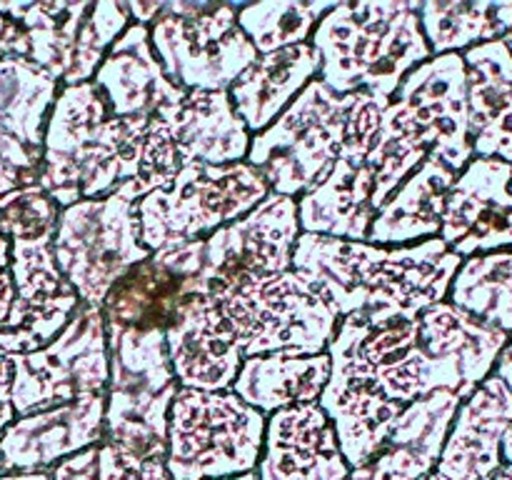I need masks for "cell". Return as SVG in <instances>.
<instances>
[{
  "mask_svg": "<svg viewBox=\"0 0 512 480\" xmlns=\"http://www.w3.org/2000/svg\"><path fill=\"white\" fill-rule=\"evenodd\" d=\"M510 335L450 300L415 320L370 325L358 315L338 320L328 345L330 378L368 385L393 403L410 405L450 390L470 398L490 378Z\"/></svg>",
  "mask_w": 512,
  "mask_h": 480,
  "instance_id": "obj_1",
  "label": "cell"
},
{
  "mask_svg": "<svg viewBox=\"0 0 512 480\" xmlns=\"http://www.w3.org/2000/svg\"><path fill=\"white\" fill-rule=\"evenodd\" d=\"M180 168L183 160L158 115L118 118L93 80L60 85L38 178L60 208L108 195L138 203L170 185Z\"/></svg>",
  "mask_w": 512,
  "mask_h": 480,
  "instance_id": "obj_2",
  "label": "cell"
},
{
  "mask_svg": "<svg viewBox=\"0 0 512 480\" xmlns=\"http://www.w3.org/2000/svg\"><path fill=\"white\" fill-rule=\"evenodd\" d=\"M463 258L440 238L415 245H373L300 233L293 270L330 305L338 320L358 315L370 325L415 320L448 300Z\"/></svg>",
  "mask_w": 512,
  "mask_h": 480,
  "instance_id": "obj_3",
  "label": "cell"
},
{
  "mask_svg": "<svg viewBox=\"0 0 512 480\" xmlns=\"http://www.w3.org/2000/svg\"><path fill=\"white\" fill-rule=\"evenodd\" d=\"M205 240L165 245L125 270L100 305L108 340L110 383L178 385L168 358V330L198 295Z\"/></svg>",
  "mask_w": 512,
  "mask_h": 480,
  "instance_id": "obj_4",
  "label": "cell"
},
{
  "mask_svg": "<svg viewBox=\"0 0 512 480\" xmlns=\"http://www.w3.org/2000/svg\"><path fill=\"white\" fill-rule=\"evenodd\" d=\"M418 8V0L335 3L310 35L320 83L338 95L368 93L390 103L405 75L433 58Z\"/></svg>",
  "mask_w": 512,
  "mask_h": 480,
  "instance_id": "obj_5",
  "label": "cell"
},
{
  "mask_svg": "<svg viewBox=\"0 0 512 480\" xmlns=\"http://www.w3.org/2000/svg\"><path fill=\"white\" fill-rule=\"evenodd\" d=\"M128 25L120 0H0V58L58 85L88 83Z\"/></svg>",
  "mask_w": 512,
  "mask_h": 480,
  "instance_id": "obj_6",
  "label": "cell"
},
{
  "mask_svg": "<svg viewBox=\"0 0 512 480\" xmlns=\"http://www.w3.org/2000/svg\"><path fill=\"white\" fill-rule=\"evenodd\" d=\"M210 295L243 360L275 353H328L338 328V315L293 268L238 278Z\"/></svg>",
  "mask_w": 512,
  "mask_h": 480,
  "instance_id": "obj_7",
  "label": "cell"
},
{
  "mask_svg": "<svg viewBox=\"0 0 512 480\" xmlns=\"http://www.w3.org/2000/svg\"><path fill=\"white\" fill-rule=\"evenodd\" d=\"M265 420L268 415L230 390L178 388L168 410L170 480H230L255 473Z\"/></svg>",
  "mask_w": 512,
  "mask_h": 480,
  "instance_id": "obj_8",
  "label": "cell"
},
{
  "mask_svg": "<svg viewBox=\"0 0 512 480\" xmlns=\"http://www.w3.org/2000/svg\"><path fill=\"white\" fill-rule=\"evenodd\" d=\"M268 193L265 178L248 160L183 165L170 185L135 203L140 243L155 253L165 245L205 240L215 230L245 218Z\"/></svg>",
  "mask_w": 512,
  "mask_h": 480,
  "instance_id": "obj_9",
  "label": "cell"
},
{
  "mask_svg": "<svg viewBox=\"0 0 512 480\" xmlns=\"http://www.w3.org/2000/svg\"><path fill=\"white\" fill-rule=\"evenodd\" d=\"M350 95L310 80L298 98L250 138L248 163L260 170L270 193L303 198L333 170L345 138Z\"/></svg>",
  "mask_w": 512,
  "mask_h": 480,
  "instance_id": "obj_10",
  "label": "cell"
},
{
  "mask_svg": "<svg viewBox=\"0 0 512 480\" xmlns=\"http://www.w3.org/2000/svg\"><path fill=\"white\" fill-rule=\"evenodd\" d=\"M240 5L170 0L148 25L160 65L183 90H228L258 53L238 25Z\"/></svg>",
  "mask_w": 512,
  "mask_h": 480,
  "instance_id": "obj_11",
  "label": "cell"
},
{
  "mask_svg": "<svg viewBox=\"0 0 512 480\" xmlns=\"http://www.w3.org/2000/svg\"><path fill=\"white\" fill-rule=\"evenodd\" d=\"M388 103L368 93H350L343 148L328 178L298 200L300 233L343 240H368L385 200L395 193L368 158Z\"/></svg>",
  "mask_w": 512,
  "mask_h": 480,
  "instance_id": "obj_12",
  "label": "cell"
},
{
  "mask_svg": "<svg viewBox=\"0 0 512 480\" xmlns=\"http://www.w3.org/2000/svg\"><path fill=\"white\" fill-rule=\"evenodd\" d=\"M53 255L80 303L100 308L115 280L148 258L150 250L140 243L135 203L108 195L60 210Z\"/></svg>",
  "mask_w": 512,
  "mask_h": 480,
  "instance_id": "obj_13",
  "label": "cell"
},
{
  "mask_svg": "<svg viewBox=\"0 0 512 480\" xmlns=\"http://www.w3.org/2000/svg\"><path fill=\"white\" fill-rule=\"evenodd\" d=\"M15 418L65 405L83 395H108L110 360L100 308L80 303L60 335L45 348L10 355Z\"/></svg>",
  "mask_w": 512,
  "mask_h": 480,
  "instance_id": "obj_14",
  "label": "cell"
},
{
  "mask_svg": "<svg viewBox=\"0 0 512 480\" xmlns=\"http://www.w3.org/2000/svg\"><path fill=\"white\" fill-rule=\"evenodd\" d=\"M383 120L455 173L473 160L468 140V73L463 53L433 55L410 70Z\"/></svg>",
  "mask_w": 512,
  "mask_h": 480,
  "instance_id": "obj_15",
  "label": "cell"
},
{
  "mask_svg": "<svg viewBox=\"0 0 512 480\" xmlns=\"http://www.w3.org/2000/svg\"><path fill=\"white\" fill-rule=\"evenodd\" d=\"M8 273L15 295L0 328V353H35L58 338L80 298L55 263L53 238L13 240Z\"/></svg>",
  "mask_w": 512,
  "mask_h": 480,
  "instance_id": "obj_16",
  "label": "cell"
},
{
  "mask_svg": "<svg viewBox=\"0 0 512 480\" xmlns=\"http://www.w3.org/2000/svg\"><path fill=\"white\" fill-rule=\"evenodd\" d=\"M298 238V200L268 193L245 218L205 238L203 280L215 293L238 278L285 273L293 268Z\"/></svg>",
  "mask_w": 512,
  "mask_h": 480,
  "instance_id": "obj_17",
  "label": "cell"
},
{
  "mask_svg": "<svg viewBox=\"0 0 512 480\" xmlns=\"http://www.w3.org/2000/svg\"><path fill=\"white\" fill-rule=\"evenodd\" d=\"M60 85L13 58H0V195L38 185L48 115Z\"/></svg>",
  "mask_w": 512,
  "mask_h": 480,
  "instance_id": "obj_18",
  "label": "cell"
},
{
  "mask_svg": "<svg viewBox=\"0 0 512 480\" xmlns=\"http://www.w3.org/2000/svg\"><path fill=\"white\" fill-rule=\"evenodd\" d=\"M512 165L473 158L445 198L438 238L460 258L512 250Z\"/></svg>",
  "mask_w": 512,
  "mask_h": 480,
  "instance_id": "obj_19",
  "label": "cell"
},
{
  "mask_svg": "<svg viewBox=\"0 0 512 480\" xmlns=\"http://www.w3.org/2000/svg\"><path fill=\"white\" fill-rule=\"evenodd\" d=\"M105 398L108 395H83L15 418L0 433L5 473H45L70 455L100 443L105 433Z\"/></svg>",
  "mask_w": 512,
  "mask_h": 480,
  "instance_id": "obj_20",
  "label": "cell"
},
{
  "mask_svg": "<svg viewBox=\"0 0 512 480\" xmlns=\"http://www.w3.org/2000/svg\"><path fill=\"white\" fill-rule=\"evenodd\" d=\"M335 428L318 403L290 405L265 420L255 480H348Z\"/></svg>",
  "mask_w": 512,
  "mask_h": 480,
  "instance_id": "obj_21",
  "label": "cell"
},
{
  "mask_svg": "<svg viewBox=\"0 0 512 480\" xmlns=\"http://www.w3.org/2000/svg\"><path fill=\"white\" fill-rule=\"evenodd\" d=\"M510 428L512 393L493 373L460 403L435 475L443 480H493L503 465Z\"/></svg>",
  "mask_w": 512,
  "mask_h": 480,
  "instance_id": "obj_22",
  "label": "cell"
},
{
  "mask_svg": "<svg viewBox=\"0 0 512 480\" xmlns=\"http://www.w3.org/2000/svg\"><path fill=\"white\" fill-rule=\"evenodd\" d=\"M165 343L178 388L210 393L233 388L243 355L210 293L198 295L183 310Z\"/></svg>",
  "mask_w": 512,
  "mask_h": 480,
  "instance_id": "obj_23",
  "label": "cell"
},
{
  "mask_svg": "<svg viewBox=\"0 0 512 480\" xmlns=\"http://www.w3.org/2000/svg\"><path fill=\"white\" fill-rule=\"evenodd\" d=\"M460 403L450 390L410 403L395 420L383 450L363 468L350 470L348 480H428L448 440Z\"/></svg>",
  "mask_w": 512,
  "mask_h": 480,
  "instance_id": "obj_24",
  "label": "cell"
},
{
  "mask_svg": "<svg viewBox=\"0 0 512 480\" xmlns=\"http://www.w3.org/2000/svg\"><path fill=\"white\" fill-rule=\"evenodd\" d=\"M183 165H230L248 158L250 130L235 113L228 90H185L158 110Z\"/></svg>",
  "mask_w": 512,
  "mask_h": 480,
  "instance_id": "obj_25",
  "label": "cell"
},
{
  "mask_svg": "<svg viewBox=\"0 0 512 480\" xmlns=\"http://www.w3.org/2000/svg\"><path fill=\"white\" fill-rule=\"evenodd\" d=\"M95 88L118 118H150L185 95L168 78L150 45L148 25L130 23L93 75Z\"/></svg>",
  "mask_w": 512,
  "mask_h": 480,
  "instance_id": "obj_26",
  "label": "cell"
},
{
  "mask_svg": "<svg viewBox=\"0 0 512 480\" xmlns=\"http://www.w3.org/2000/svg\"><path fill=\"white\" fill-rule=\"evenodd\" d=\"M468 140L473 158L512 165V53L503 40L465 50Z\"/></svg>",
  "mask_w": 512,
  "mask_h": 480,
  "instance_id": "obj_27",
  "label": "cell"
},
{
  "mask_svg": "<svg viewBox=\"0 0 512 480\" xmlns=\"http://www.w3.org/2000/svg\"><path fill=\"white\" fill-rule=\"evenodd\" d=\"M320 58L308 43L290 45L255 58V63L228 88L235 113L258 135L275 123L280 113L300 95V90L318 78Z\"/></svg>",
  "mask_w": 512,
  "mask_h": 480,
  "instance_id": "obj_28",
  "label": "cell"
},
{
  "mask_svg": "<svg viewBox=\"0 0 512 480\" xmlns=\"http://www.w3.org/2000/svg\"><path fill=\"white\" fill-rule=\"evenodd\" d=\"M458 173L428 155L383 203L368 230L373 245H415L438 238L445 198Z\"/></svg>",
  "mask_w": 512,
  "mask_h": 480,
  "instance_id": "obj_29",
  "label": "cell"
},
{
  "mask_svg": "<svg viewBox=\"0 0 512 480\" xmlns=\"http://www.w3.org/2000/svg\"><path fill=\"white\" fill-rule=\"evenodd\" d=\"M318 405L333 423L340 453L350 470L368 465L383 450L395 420L408 408L383 398L368 385L338 378H328Z\"/></svg>",
  "mask_w": 512,
  "mask_h": 480,
  "instance_id": "obj_30",
  "label": "cell"
},
{
  "mask_svg": "<svg viewBox=\"0 0 512 480\" xmlns=\"http://www.w3.org/2000/svg\"><path fill=\"white\" fill-rule=\"evenodd\" d=\"M330 378V355L275 353L245 358L230 393L263 415L290 405L318 403Z\"/></svg>",
  "mask_w": 512,
  "mask_h": 480,
  "instance_id": "obj_31",
  "label": "cell"
},
{
  "mask_svg": "<svg viewBox=\"0 0 512 480\" xmlns=\"http://www.w3.org/2000/svg\"><path fill=\"white\" fill-rule=\"evenodd\" d=\"M178 385L120 383L108 385L105 398V443L150 460H165L168 410Z\"/></svg>",
  "mask_w": 512,
  "mask_h": 480,
  "instance_id": "obj_32",
  "label": "cell"
},
{
  "mask_svg": "<svg viewBox=\"0 0 512 480\" xmlns=\"http://www.w3.org/2000/svg\"><path fill=\"white\" fill-rule=\"evenodd\" d=\"M418 15L430 53H465L510 33L512 0H425Z\"/></svg>",
  "mask_w": 512,
  "mask_h": 480,
  "instance_id": "obj_33",
  "label": "cell"
},
{
  "mask_svg": "<svg viewBox=\"0 0 512 480\" xmlns=\"http://www.w3.org/2000/svg\"><path fill=\"white\" fill-rule=\"evenodd\" d=\"M448 300L512 338V250L465 258Z\"/></svg>",
  "mask_w": 512,
  "mask_h": 480,
  "instance_id": "obj_34",
  "label": "cell"
},
{
  "mask_svg": "<svg viewBox=\"0 0 512 480\" xmlns=\"http://www.w3.org/2000/svg\"><path fill=\"white\" fill-rule=\"evenodd\" d=\"M335 8L330 0H263L240 5L238 25L255 53H275L308 43L320 20Z\"/></svg>",
  "mask_w": 512,
  "mask_h": 480,
  "instance_id": "obj_35",
  "label": "cell"
},
{
  "mask_svg": "<svg viewBox=\"0 0 512 480\" xmlns=\"http://www.w3.org/2000/svg\"><path fill=\"white\" fill-rule=\"evenodd\" d=\"M53 480H170L165 460L140 458L113 443L90 445L50 470Z\"/></svg>",
  "mask_w": 512,
  "mask_h": 480,
  "instance_id": "obj_36",
  "label": "cell"
},
{
  "mask_svg": "<svg viewBox=\"0 0 512 480\" xmlns=\"http://www.w3.org/2000/svg\"><path fill=\"white\" fill-rule=\"evenodd\" d=\"M60 205L40 185L0 195V233L13 240L53 238L60 220Z\"/></svg>",
  "mask_w": 512,
  "mask_h": 480,
  "instance_id": "obj_37",
  "label": "cell"
},
{
  "mask_svg": "<svg viewBox=\"0 0 512 480\" xmlns=\"http://www.w3.org/2000/svg\"><path fill=\"white\" fill-rule=\"evenodd\" d=\"M10 385H13V365L10 355L0 353V433L15 420L13 403H10Z\"/></svg>",
  "mask_w": 512,
  "mask_h": 480,
  "instance_id": "obj_38",
  "label": "cell"
},
{
  "mask_svg": "<svg viewBox=\"0 0 512 480\" xmlns=\"http://www.w3.org/2000/svg\"><path fill=\"white\" fill-rule=\"evenodd\" d=\"M125 8H128L130 23L150 25L158 18L163 3H160V0H130V3H125Z\"/></svg>",
  "mask_w": 512,
  "mask_h": 480,
  "instance_id": "obj_39",
  "label": "cell"
},
{
  "mask_svg": "<svg viewBox=\"0 0 512 480\" xmlns=\"http://www.w3.org/2000/svg\"><path fill=\"white\" fill-rule=\"evenodd\" d=\"M13 280H10L8 270H0V328L5 325L10 313V305H13Z\"/></svg>",
  "mask_w": 512,
  "mask_h": 480,
  "instance_id": "obj_40",
  "label": "cell"
},
{
  "mask_svg": "<svg viewBox=\"0 0 512 480\" xmlns=\"http://www.w3.org/2000/svg\"><path fill=\"white\" fill-rule=\"evenodd\" d=\"M493 373L498 375V378L503 380L505 385H508L510 393H512V338L508 340V345L503 348V353H500V358H498V363H495Z\"/></svg>",
  "mask_w": 512,
  "mask_h": 480,
  "instance_id": "obj_41",
  "label": "cell"
},
{
  "mask_svg": "<svg viewBox=\"0 0 512 480\" xmlns=\"http://www.w3.org/2000/svg\"><path fill=\"white\" fill-rule=\"evenodd\" d=\"M0 480H53V478H50V470H45V473H5L0 475Z\"/></svg>",
  "mask_w": 512,
  "mask_h": 480,
  "instance_id": "obj_42",
  "label": "cell"
},
{
  "mask_svg": "<svg viewBox=\"0 0 512 480\" xmlns=\"http://www.w3.org/2000/svg\"><path fill=\"white\" fill-rule=\"evenodd\" d=\"M8 263H10V243L3 238V233H0V270H8Z\"/></svg>",
  "mask_w": 512,
  "mask_h": 480,
  "instance_id": "obj_43",
  "label": "cell"
},
{
  "mask_svg": "<svg viewBox=\"0 0 512 480\" xmlns=\"http://www.w3.org/2000/svg\"><path fill=\"white\" fill-rule=\"evenodd\" d=\"M503 43L508 45V50H510V53H512V28H510V33L505 35V38H503Z\"/></svg>",
  "mask_w": 512,
  "mask_h": 480,
  "instance_id": "obj_44",
  "label": "cell"
},
{
  "mask_svg": "<svg viewBox=\"0 0 512 480\" xmlns=\"http://www.w3.org/2000/svg\"><path fill=\"white\" fill-rule=\"evenodd\" d=\"M230 480H255V473H248V475H238V478H230Z\"/></svg>",
  "mask_w": 512,
  "mask_h": 480,
  "instance_id": "obj_45",
  "label": "cell"
},
{
  "mask_svg": "<svg viewBox=\"0 0 512 480\" xmlns=\"http://www.w3.org/2000/svg\"><path fill=\"white\" fill-rule=\"evenodd\" d=\"M428 480H443V478H438V475H435V473H433V475H430V478H428Z\"/></svg>",
  "mask_w": 512,
  "mask_h": 480,
  "instance_id": "obj_46",
  "label": "cell"
},
{
  "mask_svg": "<svg viewBox=\"0 0 512 480\" xmlns=\"http://www.w3.org/2000/svg\"><path fill=\"white\" fill-rule=\"evenodd\" d=\"M0 475H5V470H3V460H0Z\"/></svg>",
  "mask_w": 512,
  "mask_h": 480,
  "instance_id": "obj_47",
  "label": "cell"
},
{
  "mask_svg": "<svg viewBox=\"0 0 512 480\" xmlns=\"http://www.w3.org/2000/svg\"><path fill=\"white\" fill-rule=\"evenodd\" d=\"M510 190H512V170H510Z\"/></svg>",
  "mask_w": 512,
  "mask_h": 480,
  "instance_id": "obj_48",
  "label": "cell"
}]
</instances>
